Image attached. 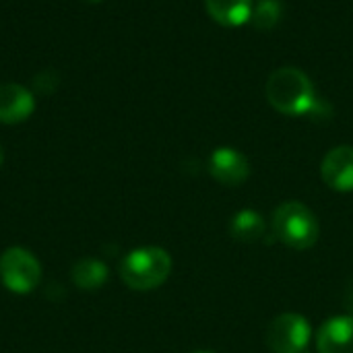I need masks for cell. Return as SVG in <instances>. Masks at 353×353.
I'll list each match as a JSON object with an SVG mask.
<instances>
[{
	"label": "cell",
	"instance_id": "1",
	"mask_svg": "<svg viewBox=\"0 0 353 353\" xmlns=\"http://www.w3.org/2000/svg\"><path fill=\"white\" fill-rule=\"evenodd\" d=\"M267 101L285 116H308L316 91L310 77L296 66H281L271 72L265 87Z\"/></svg>",
	"mask_w": 353,
	"mask_h": 353
},
{
	"label": "cell",
	"instance_id": "2",
	"mask_svg": "<svg viewBox=\"0 0 353 353\" xmlns=\"http://www.w3.org/2000/svg\"><path fill=\"white\" fill-rule=\"evenodd\" d=\"M172 256L159 246H143L128 252L120 263V279L134 292H151L168 281Z\"/></svg>",
	"mask_w": 353,
	"mask_h": 353
},
{
	"label": "cell",
	"instance_id": "3",
	"mask_svg": "<svg viewBox=\"0 0 353 353\" xmlns=\"http://www.w3.org/2000/svg\"><path fill=\"white\" fill-rule=\"evenodd\" d=\"M273 232L281 244L294 250H308L321 238L316 215L300 201H285L275 209Z\"/></svg>",
	"mask_w": 353,
	"mask_h": 353
},
{
	"label": "cell",
	"instance_id": "4",
	"mask_svg": "<svg viewBox=\"0 0 353 353\" xmlns=\"http://www.w3.org/2000/svg\"><path fill=\"white\" fill-rule=\"evenodd\" d=\"M0 281L12 294H31L41 281V265L29 250L10 246L0 254Z\"/></svg>",
	"mask_w": 353,
	"mask_h": 353
},
{
	"label": "cell",
	"instance_id": "5",
	"mask_svg": "<svg viewBox=\"0 0 353 353\" xmlns=\"http://www.w3.org/2000/svg\"><path fill=\"white\" fill-rule=\"evenodd\" d=\"M312 337L310 323L296 312L279 314L267 329V345L275 353L306 352Z\"/></svg>",
	"mask_w": 353,
	"mask_h": 353
},
{
	"label": "cell",
	"instance_id": "6",
	"mask_svg": "<svg viewBox=\"0 0 353 353\" xmlns=\"http://www.w3.org/2000/svg\"><path fill=\"white\" fill-rule=\"evenodd\" d=\"M209 174L223 186H240L250 176V163L244 153L232 147H219L209 157Z\"/></svg>",
	"mask_w": 353,
	"mask_h": 353
},
{
	"label": "cell",
	"instance_id": "7",
	"mask_svg": "<svg viewBox=\"0 0 353 353\" xmlns=\"http://www.w3.org/2000/svg\"><path fill=\"white\" fill-rule=\"evenodd\" d=\"M321 176L331 190L337 192H352L353 190V147L341 145L331 149L323 163Z\"/></svg>",
	"mask_w": 353,
	"mask_h": 353
},
{
	"label": "cell",
	"instance_id": "8",
	"mask_svg": "<svg viewBox=\"0 0 353 353\" xmlns=\"http://www.w3.org/2000/svg\"><path fill=\"white\" fill-rule=\"evenodd\" d=\"M319 353H353V316H333L316 335Z\"/></svg>",
	"mask_w": 353,
	"mask_h": 353
},
{
	"label": "cell",
	"instance_id": "9",
	"mask_svg": "<svg viewBox=\"0 0 353 353\" xmlns=\"http://www.w3.org/2000/svg\"><path fill=\"white\" fill-rule=\"evenodd\" d=\"M35 110L33 95L17 83L0 85V122L2 124H19L27 120Z\"/></svg>",
	"mask_w": 353,
	"mask_h": 353
},
{
	"label": "cell",
	"instance_id": "10",
	"mask_svg": "<svg viewBox=\"0 0 353 353\" xmlns=\"http://www.w3.org/2000/svg\"><path fill=\"white\" fill-rule=\"evenodd\" d=\"M209 17L223 27H238L248 23L254 0H203Z\"/></svg>",
	"mask_w": 353,
	"mask_h": 353
},
{
	"label": "cell",
	"instance_id": "11",
	"mask_svg": "<svg viewBox=\"0 0 353 353\" xmlns=\"http://www.w3.org/2000/svg\"><path fill=\"white\" fill-rule=\"evenodd\" d=\"M265 230H267L265 217L259 211H254V209H242V211H238L232 217V223H230L232 238L236 242H242V244L259 242L265 236Z\"/></svg>",
	"mask_w": 353,
	"mask_h": 353
},
{
	"label": "cell",
	"instance_id": "12",
	"mask_svg": "<svg viewBox=\"0 0 353 353\" xmlns=\"http://www.w3.org/2000/svg\"><path fill=\"white\" fill-rule=\"evenodd\" d=\"M108 275H110V271H108L105 263H101L97 259H81L74 263V267L70 271L72 283L83 292H95V290L103 288L108 281Z\"/></svg>",
	"mask_w": 353,
	"mask_h": 353
},
{
	"label": "cell",
	"instance_id": "13",
	"mask_svg": "<svg viewBox=\"0 0 353 353\" xmlns=\"http://www.w3.org/2000/svg\"><path fill=\"white\" fill-rule=\"evenodd\" d=\"M283 17V2L281 0H256L252 4L250 23L259 31H271L279 25Z\"/></svg>",
	"mask_w": 353,
	"mask_h": 353
},
{
	"label": "cell",
	"instance_id": "14",
	"mask_svg": "<svg viewBox=\"0 0 353 353\" xmlns=\"http://www.w3.org/2000/svg\"><path fill=\"white\" fill-rule=\"evenodd\" d=\"M33 85L39 93H52L58 85V74L54 70H43L35 77Z\"/></svg>",
	"mask_w": 353,
	"mask_h": 353
},
{
	"label": "cell",
	"instance_id": "15",
	"mask_svg": "<svg viewBox=\"0 0 353 353\" xmlns=\"http://www.w3.org/2000/svg\"><path fill=\"white\" fill-rule=\"evenodd\" d=\"M331 114H333V108H331V103L325 99V97H319L316 95V99H314V103H312V108H310V112H308V116L310 118H314V120H327V118H331Z\"/></svg>",
	"mask_w": 353,
	"mask_h": 353
},
{
	"label": "cell",
	"instance_id": "16",
	"mask_svg": "<svg viewBox=\"0 0 353 353\" xmlns=\"http://www.w3.org/2000/svg\"><path fill=\"white\" fill-rule=\"evenodd\" d=\"M345 306H347V310L353 314V283L352 288L347 290V298H345Z\"/></svg>",
	"mask_w": 353,
	"mask_h": 353
},
{
	"label": "cell",
	"instance_id": "17",
	"mask_svg": "<svg viewBox=\"0 0 353 353\" xmlns=\"http://www.w3.org/2000/svg\"><path fill=\"white\" fill-rule=\"evenodd\" d=\"M2 161H4V151H2V147H0V165H2Z\"/></svg>",
	"mask_w": 353,
	"mask_h": 353
},
{
	"label": "cell",
	"instance_id": "18",
	"mask_svg": "<svg viewBox=\"0 0 353 353\" xmlns=\"http://www.w3.org/2000/svg\"><path fill=\"white\" fill-rule=\"evenodd\" d=\"M85 2H91V4H95V2H101V0H85Z\"/></svg>",
	"mask_w": 353,
	"mask_h": 353
},
{
	"label": "cell",
	"instance_id": "19",
	"mask_svg": "<svg viewBox=\"0 0 353 353\" xmlns=\"http://www.w3.org/2000/svg\"><path fill=\"white\" fill-rule=\"evenodd\" d=\"M194 353H213V352H194Z\"/></svg>",
	"mask_w": 353,
	"mask_h": 353
},
{
	"label": "cell",
	"instance_id": "20",
	"mask_svg": "<svg viewBox=\"0 0 353 353\" xmlns=\"http://www.w3.org/2000/svg\"><path fill=\"white\" fill-rule=\"evenodd\" d=\"M302 353H308V352H302Z\"/></svg>",
	"mask_w": 353,
	"mask_h": 353
}]
</instances>
